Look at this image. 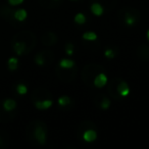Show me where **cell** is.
Here are the masks:
<instances>
[{"mask_svg":"<svg viewBox=\"0 0 149 149\" xmlns=\"http://www.w3.org/2000/svg\"><path fill=\"white\" fill-rule=\"evenodd\" d=\"M103 72V66L97 63H89L86 64L82 70L81 77L83 82L87 86H93L94 78L97 76L99 72Z\"/></svg>","mask_w":149,"mask_h":149,"instance_id":"6da1fadb","label":"cell"},{"mask_svg":"<svg viewBox=\"0 0 149 149\" xmlns=\"http://www.w3.org/2000/svg\"><path fill=\"white\" fill-rule=\"evenodd\" d=\"M118 19L127 26L132 27L140 21V13L138 9L133 7H124L118 11Z\"/></svg>","mask_w":149,"mask_h":149,"instance_id":"7a4b0ae2","label":"cell"},{"mask_svg":"<svg viewBox=\"0 0 149 149\" xmlns=\"http://www.w3.org/2000/svg\"><path fill=\"white\" fill-rule=\"evenodd\" d=\"M30 125L32 126V136L40 145H44L46 143V139H47L46 124L43 122H40V120H36Z\"/></svg>","mask_w":149,"mask_h":149,"instance_id":"3957f363","label":"cell"},{"mask_svg":"<svg viewBox=\"0 0 149 149\" xmlns=\"http://www.w3.org/2000/svg\"><path fill=\"white\" fill-rule=\"evenodd\" d=\"M56 76L61 80L64 83H72L76 77H77L78 68L77 66H74L72 68H62L58 65V68H56L55 70Z\"/></svg>","mask_w":149,"mask_h":149,"instance_id":"277c9868","label":"cell"},{"mask_svg":"<svg viewBox=\"0 0 149 149\" xmlns=\"http://www.w3.org/2000/svg\"><path fill=\"white\" fill-rule=\"evenodd\" d=\"M13 39H19V40H22V41L25 42V43L28 45V48H29L30 52H31L32 50L34 49V47L36 46V37H35V35L30 31L21 32V33L17 34Z\"/></svg>","mask_w":149,"mask_h":149,"instance_id":"5b68a950","label":"cell"},{"mask_svg":"<svg viewBox=\"0 0 149 149\" xmlns=\"http://www.w3.org/2000/svg\"><path fill=\"white\" fill-rule=\"evenodd\" d=\"M54 60V55L50 50H44L42 52L36 54L35 56V62L38 65H44L47 62H52Z\"/></svg>","mask_w":149,"mask_h":149,"instance_id":"8992f818","label":"cell"},{"mask_svg":"<svg viewBox=\"0 0 149 149\" xmlns=\"http://www.w3.org/2000/svg\"><path fill=\"white\" fill-rule=\"evenodd\" d=\"M120 80L122 79L118 77H113L109 80V83H108V93L116 100H122V97L118 92V85Z\"/></svg>","mask_w":149,"mask_h":149,"instance_id":"52a82bcc","label":"cell"},{"mask_svg":"<svg viewBox=\"0 0 149 149\" xmlns=\"http://www.w3.org/2000/svg\"><path fill=\"white\" fill-rule=\"evenodd\" d=\"M13 51H15L17 55H24V54L29 53L30 52L27 44L19 39H13Z\"/></svg>","mask_w":149,"mask_h":149,"instance_id":"ba28073f","label":"cell"},{"mask_svg":"<svg viewBox=\"0 0 149 149\" xmlns=\"http://www.w3.org/2000/svg\"><path fill=\"white\" fill-rule=\"evenodd\" d=\"M52 94L50 93L48 90L44 89V88H38L35 89L32 95V99L33 101H37V100H43V99H52Z\"/></svg>","mask_w":149,"mask_h":149,"instance_id":"9c48e42d","label":"cell"},{"mask_svg":"<svg viewBox=\"0 0 149 149\" xmlns=\"http://www.w3.org/2000/svg\"><path fill=\"white\" fill-rule=\"evenodd\" d=\"M136 54L138 58L142 61H149V45L146 43H142L137 47Z\"/></svg>","mask_w":149,"mask_h":149,"instance_id":"30bf717a","label":"cell"},{"mask_svg":"<svg viewBox=\"0 0 149 149\" xmlns=\"http://www.w3.org/2000/svg\"><path fill=\"white\" fill-rule=\"evenodd\" d=\"M42 43L45 46H53L57 43L58 37L54 32H46L41 38Z\"/></svg>","mask_w":149,"mask_h":149,"instance_id":"8fae6325","label":"cell"},{"mask_svg":"<svg viewBox=\"0 0 149 149\" xmlns=\"http://www.w3.org/2000/svg\"><path fill=\"white\" fill-rule=\"evenodd\" d=\"M108 79L106 77L105 72H101L94 78V81H93V86H95L96 88H103L104 86L107 84Z\"/></svg>","mask_w":149,"mask_h":149,"instance_id":"7c38bea8","label":"cell"},{"mask_svg":"<svg viewBox=\"0 0 149 149\" xmlns=\"http://www.w3.org/2000/svg\"><path fill=\"white\" fill-rule=\"evenodd\" d=\"M53 104V100L52 99H43V100H37L34 101V105L37 109L39 110H46L50 108Z\"/></svg>","mask_w":149,"mask_h":149,"instance_id":"4fadbf2b","label":"cell"},{"mask_svg":"<svg viewBox=\"0 0 149 149\" xmlns=\"http://www.w3.org/2000/svg\"><path fill=\"white\" fill-rule=\"evenodd\" d=\"M97 138V132L93 128H89L83 132V139L87 143L94 142Z\"/></svg>","mask_w":149,"mask_h":149,"instance_id":"5bb4252c","label":"cell"},{"mask_svg":"<svg viewBox=\"0 0 149 149\" xmlns=\"http://www.w3.org/2000/svg\"><path fill=\"white\" fill-rule=\"evenodd\" d=\"M118 94H120V96L122 98L128 96L129 94H130V92H131V89H130V86H129V84L127 83V82L120 80V83H118Z\"/></svg>","mask_w":149,"mask_h":149,"instance_id":"9a60e30c","label":"cell"},{"mask_svg":"<svg viewBox=\"0 0 149 149\" xmlns=\"http://www.w3.org/2000/svg\"><path fill=\"white\" fill-rule=\"evenodd\" d=\"M92 2H98L107 10H112L116 7L118 0H92Z\"/></svg>","mask_w":149,"mask_h":149,"instance_id":"2e32d148","label":"cell"},{"mask_svg":"<svg viewBox=\"0 0 149 149\" xmlns=\"http://www.w3.org/2000/svg\"><path fill=\"white\" fill-rule=\"evenodd\" d=\"M17 101L15 99H11V98H8V99H5L2 103L3 109L7 112H10L13 110H15L17 108Z\"/></svg>","mask_w":149,"mask_h":149,"instance_id":"e0dca14e","label":"cell"},{"mask_svg":"<svg viewBox=\"0 0 149 149\" xmlns=\"http://www.w3.org/2000/svg\"><path fill=\"white\" fill-rule=\"evenodd\" d=\"M39 3L41 4L42 7L47 9L56 8V7L59 6V3L56 0H39Z\"/></svg>","mask_w":149,"mask_h":149,"instance_id":"ac0fdd59","label":"cell"},{"mask_svg":"<svg viewBox=\"0 0 149 149\" xmlns=\"http://www.w3.org/2000/svg\"><path fill=\"white\" fill-rule=\"evenodd\" d=\"M90 9H91V13H93V15H97V17L102 15L104 13V7L98 2H92L91 6H90Z\"/></svg>","mask_w":149,"mask_h":149,"instance_id":"d6986e66","label":"cell"},{"mask_svg":"<svg viewBox=\"0 0 149 149\" xmlns=\"http://www.w3.org/2000/svg\"><path fill=\"white\" fill-rule=\"evenodd\" d=\"M28 17V13L26 9L21 8V9H17L13 13V17L15 19H17V22H24Z\"/></svg>","mask_w":149,"mask_h":149,"instance_id":"ffe728a7","label":"cell"},{"mask_svg":"<svg viewBox=\"0 0 149 149\" xmlns=\"http://www.w3.org/2000/svg\"><path fill=\"white\" fill-rule=\"evenodd\" d=\"M58 65L62 68H72L74 66V61L72 59H68V58H62Z\"/></svg>","mask_w":149,"mask_h":149,"instance_id":"44dd1931","label":"cell"},{"mask_svg":"<svg viewBox=\"0 0 149 149\" xmlns=\"http://www.w3.org/2000/svg\"><path fill=\"white\" fill-rule=\"evenodd\" d=\"M83 39L86 40V41H95L96 39H97V34L95 33V32H85V33L83 34Z\"/></svg>","mask_w":149,"mask_h":149,"instance_id":"7402d4cb","label":"cell"},{"mask_svg":"<svg viewBox=\"0 0 149 149\" xmlns=\"http://www.w3.org/2000/svg\"><path fill=\"white\" fill-rule=\"evenodd\" d=\"M7 66L10 70H15L19 66V59L15 57H10L7 61Z\"/></svg>","mask_w":149,"mask_h":149,"instance_id":"603a6c76","label":"cell"},{"mask_svg":"<svg viewBox=\"0 0 149 149\" xmlns=\"http://www.w3.org/2000/svg\"><path fill=\"white\" fill-rule=\"evenodd\" d=\"M70 102H72V100H70V98L68 97V96L64 95L58 98V104H59L60 106H62V107H65V106L70 105Z\"/></svg>","mask_w":149,"mask_h":149,"instance_id":"cb8c5ba5","label":"cell"},{"mask_svg":"<svg viewBox=\"0 0 149 149\" xmlns=\"http://www.w3.org/2000/svg\"><path fill=\"white\" fill-rule=\"evenodd\" d=\"M74 22L78 25H84L86 23V17L83 13H77L74 15Z\"/></svg>","mask_w":149,"mask_h":149,"instance_id":"d4e9b609","label":"cell"},{"mask_svg":"<svg viewBox=\"0 0 149 149\" xmlns=\"http://www.w3.org/2000/svg\"><path fill=\"white\" fill-rule=\"evenodd\" d=\"M109 106H110V100L107 97L102 98V100L100 101V108L103 110H106L109 108Z\"/></svg>","mask_w":149,"mask_h":149,"instance_id":"484cf974","label":"cell"},{"mask_svg":"<svg viewBox=\"0 0 149 149\" xmlns=\"http://www.w3.org/2000/svg\"><path fill=\"white\" fill-rule=\"evenodd\" d=\"M17 92L19 95H25L28 92V87L26 85H24V84H19L17 86Z\"/></svg>","mask_w":149,"mask_h":149,"instance_id":"4316f807","label":"cell"},{"mask_svg":"<svg viewBox=\"0 0 149 149\" xmlns=\"http://www.w3.org/2000/svg\"><path fill=\"white\" fill-rule=\"evenodd\" d=\"M104 55H105V57L112 59V58L116 57V51L111 48H106L105 51H104Z\"/></svg>","mask_w":149,"mask_h":149,"instance_id":"83f0119b","label":"cell"},{"mask_svg":"<svg viewBox=\"0 0 149 149\" xmlns=\"http://www.w3.org/2000/svg\"><path fill=\"white\" fill-rule=\"evenodd\" d=\"M74 45L72 43H66L65 45V53L68 55H72L74 54Z\"/></svg>","mask_w":149,"mask_h":149,"instance_id":"f1b7e54d","label":"cell"},{"mask_svg":"<svg viewBox=\"0 0 149 149\" xmlns=\"http://www.w3.org/2000/svg\"><path fill=\"white\" fill-rule=\"evenodd\" d=\"M24 2V0H8V3L13 6H17Z\"/></svg>","mask_w":149,"mask_h":149,"instance_id":"f546056e","label":"cell"},{"mask_svg":"<svg viewBox=\"0 0 149 149\" xmlns=\"http://www.w3.org/2000/svg\"><path fill=\"white\" fill-rule=\"evenodd\" d=\"M147 40H148V42H149V30L147 31Z\"/></svg>","mask_w":149,"mask_h":149,"instance_id":"4dcf8cb0","label":"cell"},{"mask_svg":"<svg viewBox=\"0 0 149 149\" xmlns=\"http://www.w3.org/2000/svg\"><path fill=\"white\" fill-rule=\"evenodd\" d=\"M72 1H76V0H72Z\"/></svg>","mask_w":149,"mask_h":149,"instance_id":"1f68e13d","label":"cell"},{"mask_svg":"<svg viewBox=\"0 0 149 149\" xmlns=\"http://www.w3.org/2000/svg\"><path fill=\"white\" fill-rule=\"evenodd\" d=\"M56 1H59V0H56Z\"/></svg>","mask_w":149,"mask_h":149,"instance_id":"d6a6232c","label":"cell"}]
</instances>
